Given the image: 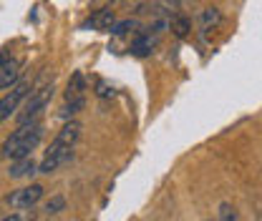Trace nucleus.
Returning a JSON list of instances; mask_svg holds the SVG:
<instances>
[{
    "label": "nucleus",
    "instance_id": "6ab92c4d",
    "mask_svg": "<svg viewBox=\"0 0 262 221\" xmlns=\"http://www.w3.org/2000/svg\"><path fill=\"white\" fill-rule=\"evenodd\" d=\"M0 221H20V216L18 214H10V216H5V219H0Z\"/></svg>",
    "mask_w": 262,
    "mask_h": 221
},
{
    "label": "nucleus",
    "instance_id": "0eeeda50",
    "mask_svg": "<svg viewBox=\"0 0 262 221\" xmlns=\"http://www.w3.org/2000/svg\"><path fill=\"white\" fill-rule=\"evenodd\" d=\"M71 156H73V149H68V151H46V158L38 166V174H53L58 166L71 161Z\"/></svg>",
    "mask_w": 262,
    "mask_h": 221
},
{
    "label": "nucleus",
    "instance_id": "39448f33",
    "mask_svg": "<svg viewBox=\"0 0 262 221\" xmlns=\"http://www.w3.org/2000/svg\"><path fill=\"white\" fill-rule=\"evenodd\" d=\"M78 138H81V124L71 121V124H66V126L56 133V138L51 141L48 151H68V149H73V146H76V141H78Z\"/></svg>",
    "mask_w": 262,
    "mask_h": 221
},
{
    "label": "nucleus",
    "instance_id": "9d476101",
    "mask_svg": "<svg viewBox=\"0 0 262 221\" xmlns=\"http://www.w3.org/2000/svg\"><path fill=\"white\" fill-rule=\"evenodd\" d=\"M154 45H157V40H154L151 35L141 33V35L131 43V53H134V56H139V58H144V56H149V53L154 51Z\"/></svg>",
    "mask_w": 262,
    "mask_h": 221
},
{
    "label": "nucleus",
    "instance_id": "ddd939ff",
    "mask_svg": "<svg viewBox=\"0 0 262 221\" xmlns=\"http://www.w3.org/2000/svg\"><path fill=\"white\" fill-rule=\"evenodd\" d=\"M220 20H222L220 8H204V10H202V26H204V31L217 28V26H220Z\"/></svg>",
    "mask_w": 262,
    "mask_h": 221
},
{
    "label": "nucleus",
    "instance_id": "6e6552de",
    "mask_svg": "<svg viewBox=\"0 0 262 221\" xmlns=\"http://www.w3.org/2000/svg\"><path fill=\"white\" fill-rule=\"evenodd\" d=\"M18 78H20V63L13 61V58H8L5 63L0 65V91L13 88L18 83Z\"/></svg>",
    "mask_w": 262,
    "mask_h": 221
},
{
    "label": "nucleus",
    "instance_id": "f8f14e48",
    "mask_svg": "<svg viewBox=\"0 0 262 221\" xmlns=\"http://www.w3.org/2000/svg\"><path fill=\"white\" fill-rule=\"evenodd\" d=\"M169 28H171V33H174L177 38H187L189 31H192V23H189V18H184V15H174V18L169 20Z\"/></svg>",
    "mask_w": 262,
    "mask_h": 221
},
{
    "label": "nucleus",
    "instance_id": "7ed1b4c3",
    "mask_svg": "<svg viewBox=\"0 0 262 221\" xmlns=\"http://www.w3.org/2000/svg\"><path fill=\"white\" fill-rule=\"evenodd\" d=\"M28 88H31L28 81H18V83L10 88V93H5L0 98V121H8V118L18 111V106H20L23 98L28 95Z\"/></svg>",
    "mask_w": 262,
    "mask_h": 221
},
{
    "label": "nucleus",
    "instance_id": "423d86ee",
    "mask_svg": "<svg viewBox=\"0 0 262 221\" xmlns=\"http://www.w3.org/2000/svg\"><path fill=\"white\" fill-rule=\"evenodd\" d=\"M114 23H116L114 10H111V8H101V10H96L81 28H83V31H108Z\"/></svg>",
    "mask_w": 262,
    "mask_h": 221
},
{
    "label": "nucleus",
    "instance_id": "4468645a",
    "mask_svg": "<svg viewBox=\"0 0 262 221\" xmlns=\"http://www.w3.org/2000/svg\"><path fill=\"white\" fill-rule=\"evenodd\" d=\"M66 209V199L63 196H51L48 201H46V206H43V211L46 214H58V211H63Z\"/></svg>",
    "mask_w": 262,
    "mask_h": 221
},
{
    "label": "nucleus",
    "instance_id": "aec40b11",
    "mask_svg": "<svg viewBox=\"0 0 262 221\" xmlns=\"http://www.w3.org/2000/svg\"><path fill=\"white\" fill-rule=\"evenodd\" d=\"M5 61H8V56H5V53H0V65L5 63Z\"/></svg>",
    "mask_w": 262,
    "mask_h": 221
},
{
    "label": "nucleus",
    "instance_id": "f03ea898",
    "mask_svg": "<svg viewBox=\"0 0 262 221\" xmlns=\"http://www.w3.org/2000/svg\"><path fill=\"white\" fill-rule=\"evenodd\" d=\"M53 83H46V86H40L38 91H33L31 98H28V103H26V108H23V113L18 116V124L20 126H26V124H33V118H38L43 111H46V106H48V101L53 98Z\"/></svg>",
    "mask_w": 262,
    "mask_h": 221
},
{
    "label": "nucleus",
    "instance_id": "2eb2a0df",
    "mask_svg": "<svg viewBox=\"0 0 262 221\" xmlns=\"http://www.w3.org/2000/svg\"><path fill=\"white\" fill-rule=\"evenodd\" d=\"M139 23L136 20H131V18H126V20H119V23H114L108 31L114 33V35H124V33H129V31H134Z\"/></svg>",
    "mask_w": 262,
    "mask_h": 221
},
{
    "label": "nucleus",
    "instance_id": "f257e3e1",
    "mask_svg": "<svg viewBox=\"0 0 262 221\" xmlns=\"http://www.w3.org/2000/svg\"><path fill=\"white\" fill-rule=\"evenodd\" d=\"M43 138V126L40 124H26V126H18V131H13L5 143H3V156L13 158V161H20V158H28L33 154V149L40 143Z\"/></svg>",
    "mask_w": 262,
    "mask_h": 221
},
{
    "label": "nucleus",
    "instance_id": "a211bd4d",
    "mask_svg": "<svg viewBox=\"0 0 262 221\" xmlns=\"http://www.w3.org/2000/svg\"><path fill=\"white\" fill-rule=\"evenodd\" d=\"M220 221H237V211H234V206L222 204V206H220Z\"/></svg>",
    "mask_w": 262,
    "mask_h": 221
},
{
    "label": "nucleus",
    "instance_id": "20e7f679",
    "mask_svg": "<svg viewBox=\"0 0 262 221\" xmlns=\"http://www.w3.org/2000/svg\"><path fill=\"white\" fill-rule=\"evenodd\" d=\"M43 186L40 184H31V186H23V189L13 191L10 196H8V204H10V209H31L35 206L40 199H43Z\"/></svg>",
    "mask_w": 262,
    "mask_h": 221
},
{
    "label": "nucleus",
    "instance_id": "9b49d317",
    "mask_svg": "<svg viewBox=\"0 0 262 221\" xmlns=\"http://www.w3.org/2000/svg\"><path fill=\"white\" fill-rule=\"evenodd\" d=\"M83 91H86V78H83V73H81V70H76V73L71 76V81H68L66 101H71V98H81Z\"/></svg>",
    "mask_w": 262,
    "mask_h": 221
},
{
    "label": "nucleus",
    "instance_id": "dca6fc26",
    "mask_svg": "<svg viewBox=\"0 0 262 221\" xmlns=\"http://www.w3.org/2000/svg\"><path fill=\"white\" fill-rule=\"evenodd\" d=\"M83 103H86V101H83V95H81V98H71V101L66 103L63 116H66V118H68V116H76V113H78V111L83 108Z\"/></svg>",
    "mask_w": 262,
    "mask_h": 221
},
{
    "label": "nucleus",
    "instance_id": "f3484780",
    "mask_svg": "<svg viewBox=\"0 0 262 221\" xmlns=\"http://www.w3.org/2000/svg\"><path fill=\"white\" fill-rule=\"evenodd\" d=\"M96 95L98 98H111L114 95V86L106 81H96Z\"/></svg>",
    "mask_w": 262,
    "mask_h": 221
},
{
    "label": "nucleus",
    "instance_id": "1a4fd4ad",
    "mask_svg": "<svg viewBox=\"0 0 262 221\" xmlns=\"http://www.w3.org/2000/svg\"><path fill=\"white\" fill-rule=\"evenodd\" d=\"M10 179H23V176H33V174H38V163L33 161L31 156L28 158H20V161H15L13 166H10Z\"/></svg>",
    "mask_w": 262,
    "mask_h": 221
}]
</instances>
